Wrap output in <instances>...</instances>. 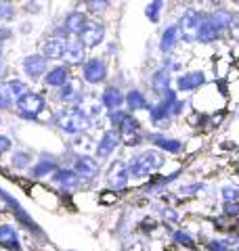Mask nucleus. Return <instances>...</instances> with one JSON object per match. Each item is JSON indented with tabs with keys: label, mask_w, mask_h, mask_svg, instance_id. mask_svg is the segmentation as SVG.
<instances>
[{
	"label": "nucleus",
	"mask_w": 239,
	"mask_h": 251,
	"mask_svg": "<svg viewBox=\"0 0 239 251\" xmlns=\"http://www.w3.org/2000/svg\"><path fill=\"white\" fill-rule=\"evenodd\" d=\"M15 115L28 124H49L53 122L55 107L51 103V97L46 90H34L26 92L23 97L15 100Z\"/></svg>",
	"instance_id": "nucleus-1"
},
{
	"label": "nucleus",
	"mask_w": 239,
	"mask_h": 251,
	"mask_svg": "<svg viewBox=\"0 0 239 251\" xmlns=\"http://www.w3.org/2000/svg\"><path fill=\"white\" fill-rule=\"evenodd\" d=\"M166 163H168L166 153H162L159 149H153V147H147V149L143 147L139 151L130 153V157H128L132 180H137V182H145V180H149L151 176L164 172Z\"/></svg>",
	"instance_id": "nucleus-2"
},
{
	"label": "nucleus",
	"mask_w": 239,
	"mask_h": 251,
	"mask_svg": "<svg viewBox=\"0 0 239 251\" xmlns=\"http://www.w3.org/2000/svg\"><path fill=\"white\" fill-rule=\"evenodd\" d=\"M51 126L65 138L84 134V132H92L90 122L86 120V115L78 107H55Z\"/></svg>",
	"instance_id": "nucleus-3"
},
{
	"label": "nucleus",
	"mask_w": 239,
	"mask_h": 251,
	"mask_svg": "<svg viewBox=\"0 0 239 251\" xmlns=\"http://www.w3.org/2000/svg\"><path fill=\"white\" fill-rule=\"evenodd\" d=\"M111 77V65L109 59L103 54H90L80 67V80L84 82L86 88H103Z\"/></svg>",
	"instance_id": "nucleus-4"
},
{
	"label": "nucleus",
	"mask_w": 239,
	"mask_h": 251,
	"mask_svg": "<svg viewBox=\"0 0 239 251\" xmlns=\"http://www.w3.org/2000/svg\"><path fill=\"white\" fill-rule=\"evenodd\" d=\"M67 163L65 166H71L76 170V174L80 176V180L84 182V186L89 188L92 184H97L103 178V170H105V163H101L94 155H74L67 149Z\"/></svg>",
	"instance_id": "nucleus-5"
},
{
	"label": "nucleus",
	"mask_w": 239,
	"mask_h": 251,
	"mask_svg": "<svg viewBox=\"0 0 239 251\" xmlns=\"http://www.w3.org/2000/svg\"><path fill=\"white\" fill-rule=\"evenodd\" d=\"M67 42H69L67 31L61 27V23H57V25H53L42 38H40L38 52L44 54V57L49 59L51 63H61L63 57H65Z\"/></svg>",
	"instance_id": "nucleus-6"
},
{
	"label": "nucleus",
	"mask_w": 239,
	"mask_h": 251,
	"mask_svg": "<svg viewBox=\"0 0 239 251\" xmlns=\"http://www.w3.org/2000/svg\"><path fill=\"white\" fill-rule=\"evenodd\" d=\"M103 180H105V186L109 191H116L120 195L128 191L132 184V172L128 166V159H126V157H116V159L105 163Z\"/></svg>",
	"instance_id": "nucleus-7"
},
{
	"label": "nucleus",
	"mask_w": 239,
	"mask_h": 251,
	"mask_svg": "<svg viewBox=\"0 0 239 251\" xmlns=\"http://www.w3.org/2000/svg\"><path fill=\"white\" fill-rule=\"evenodd\" d=\"M206 9H199L195 4H185L182 11L179 13V29H180V38L185 46H197V34L202 27Z\"/></svg>",
	"instance_id": "nucleus-8"
},
{
	"label": "nucleus",
	"mask_w": 239,
	"mask_h": 251,
	"mask_svg": "<svg viewBox=\"0 0 239 251\" xmlns=\"http://www.w3.org/2000/svg\"><path fill=\"white\" fill-rule=\"evenodd\" d=\"M185 172L187 168L182 166V168H177L174 172H168V174H164V172H159V174L155 176H151L149 180H145V182L141 184L139 188V193L143 195V197H164V195H168L170 193V188L174 184H179L180 182V178L185 176Z\"/></svg>",
	"instance_id": "nucleus-9"
},
{
	"label": "nucleus",
	"mask_w": 239,
	"mask_h": 251,
	"mask_svg": "<svg viewBox=\"0 0 239 251\" xmlns=\"http://www.w3.org/2000/svg\"><path fill=\"white\" fill-rule=\"evenodd\" d=\"M210 84V69L206 67H187L182 74L174 75V88L180 97H193L195 92Z\"/></svg>",
	"instance_id": "nucleus-10"
},
{
	"label": "nucleus",
	"mask_w": 239,
	"mask_h": 251,
	"mask_svg": "<svg viewBox=\"0 0 239 251\" xmlns=\"http://www.w3.org/2000/svg\"><path fill=\"white\" fill-rule=\"evenodd\" d=\"M145 140L149 147L159 149L166 155L172 157H182L187 153V140L179 138V136H170L168 132H159V130H147L145 132Z\"/></svg>",
	"instance_id": "nucleus-11"
},
{
	"label": "nucleus",
	"mask_w": 239,
	"mask_h": 251,
	"mask_svg": "<svg viewBox=\"0 0 239 251\" xmlns=\"http://www.w3.org/2000/svg\"><path fill=\"white\" fill-rule=\"evenodd\" d=\"M122 149V136L114 128H103L97 134V143H94V157L101 163H109L118 157V151Z\"/></svg>",
	"instance_id": "nucleus-12"
},
{
	"label": "nucleus",
	"mask_w": 239,
	"mask_h": 251,
	"mask_svg": "<svg viewBox=\"0 0 239 251\" xmlns=\"http://www.w3.org/2000/svg\"><path fill=\"white\" fill-rule=\"evenodd\" d=\"M80 111L86 115V120L90 122L92 126V132H101L105 128V115H107V109L103 107L99 94H94L92 90H86V94L80 99V103L76 105Z\"/></svg>",
	"instance_id": "nucleus-13"
},
{
	"label": "nucleus",
	"mask_w": 239,
	"mask_h": 251,
	"mask_svg": "<svg viewBox=\"0 0 239 251\" xmlns=\"http://www.w3.org/2000/svg\"><path fill=\"white\" fill-rule=\"evenodd\" d=\"M86 90L89 88L80 80V75H74L65 86H61L59 90L51 92L49 97H51L53 107H76L80 103V99L86 94Z\"/></svg>",
	"instance_id": "nucleus-14"
},
{
	"label": "nucleus",
	"mask_w": 239,
	"mask_h": 251,
	"mask_svg": "<svg viewBox=\"0 0 239 251\" xmlns=\"http://www.w3.org/2000/svg\"><path fill=\"white\" fill-rule=\"evenodd\" d=\"M51 65L53 63L46 59L44 54H40L38 50L26 54V57H21V61H19L21 75L26 77L30 84H42V77L46 75V72H49Z\"/></svg>",
	"instance_id": "nucleus-15"
},
{
	"label": "nucleus",
	"mask_w": 239,
	"mask_h": 251,
	"mask_svg": "<svg viewBox=\"0 0 239 251\" xmlns=\"http://www.w3.org/2000/svg\"><path fill=\"white\" fill-rule=\"evenodd\" d=\"M49 184L59 195H76V193L82 191V188H86L84 182L80 180V176L76 174V170L71 166H65V163H63V166L51 176Z\"/></svg>",
	"instance_id": "nucleus-16"
},
{
	"label": "nucleus",
	"mask_w": 239,
	"mask_h": 251,
	"mask_svg": "<svg viewBox=\"0 0 239 251\" xmlns=\"http://www.w3.org/2000/svg\"><path fill=\"white\" fill-rule=\"evenodd\" d=\"M63 166V159L61 155H55V153H40L36 155V161L31 170L28 172V178L34 180V182H49L51 176Z\"/></svg>",
	"instance_id": "nucleus-17"
},
{
	"label": "nucleus",
	"mask_w": 239,
	"mask_h": 251,
	"mask_svg": "<svg viewBox=\"0 0 239 251\" xmlns=\"http://www.w3.org/2000/svg\"><path fill=\"white\" fill-rule=\"evenodd\" d=\"M180 46H182V38H180L179 23L177 21L166 23V25L162 27V31H159V36H157V44H155L157 52L162 54V57H168V54L179 52Z\"/></svg>",
	"instance_id": "nucleus-18"
},
{
	"label": "nucleus",
	"mask_w": 239,
	"mask_h": 251,
	"mask_svg": "<svg viewBox=\"0 0 239 251\" xmlns=\"http://www.w3.org/2000/svg\"><path fill=\"white\" fill-rule=\"evenodd\" d=\"M80 40L84 42V46L89 49V52L99 50L101 46L107 42V25L103 23V19H99V17H90L89 25L84 27L82 36H80Z\"/></svg>",
	"instance_id": "nucleus-19"
},
{
	"label": "nucleus",
	"mask_w": 239,
	"mask_h": 251,
	"mask_svg": "<svg viewBox=\"0 0 239 251\" xmlns=\"http://www.w3.org/2000/svg\"><path fill=\"white\" fill-rule=\"evenodd\" d=\"M147 120H149L151 130H159V132H168L174 126V122H177L170 113V107L162 99H153V103H151L147 111Z\"/></svg>",
	"instance_id": "nucleus-20"
},
{
	"label": "nucleus",
	"mask_w": 239,
	"mask_h": 251,
	"mask_svg": "<svg viewBox=\"0 0 239 251\" xmlns=\"http://www.w3.org/2000/svg\"><path fill=\"white\" fill-rule=\"evenodd\" d=\"M170 88H174V75L159 63V65H155L147 75V90L151 92L153 99H159Z\"/></svg>",
	"instance_id": "nucleus-21"
},
{
	"label": "nucleus",
	"mask_w": 239,
	"mask_h": 251,
	"mask_svg": "<svg viewBox=\"0 0 239 251\" xmlns=\"http://www.w3.org/2000/svg\"><path fill=\"white\" fill-rule=\"evenodd\" d=\"M71 77H74V69L67 67L65 63H53V65L49 67V72H46V75L42 77V90L46 92H55L59 90L61 86H65Z\"/></svg>",
	"instance_id": "nucleus-22"
},
{
	"label": "nucleus",
	"mask_w": 239,
	"mask_h": 251,
	"mask_svg": "<svg viewBox=\"0 0 239 251\" xmlns=\"http://www.w3.org/2000/svg\"><path fill=\"white\" fill-rule=\"evenodd\" d=\"M89 21H90V15L84 9H71L63 15V19L59 23H61V27L67 31L69 38H80L84 27L89 25Z\"/></svg>",
	"instance_id": "nucleus-23"
},
{
	"label": "nucleus",
	"mask_w": 239,
	"mask_h": 251,
	"mask_svg": "<svg viewBox=\"0 0 239 251\" xmlns=\"http://www.w3.org/2000/svg\"><path fill=\"white\" fill-rule=\"evenodd\" d=\"M153 99L149 97V92H145L139 86H132V88H126V100H124V109H128L130 113L139 115V113H147Z\"/></svg>",
	"instance_id": "nucleus-24"
},
{
	"label": "nucleus",
	"mask_w": 239,
	"mask_h": 251,
	"mask_svg": "<svg viewBox=\"0 0 239 251\" xmlns=\"http://www.w3.org/2000/svg\"><path fill=\"white\" fill-rule=\"evenodd\" d=\"M99 99L107 111H116V109H124L126 90L116 82H107L99 92Z\"/></svg>",
	"instance_id": "nucleus-25"
},
{
	"label": "nucleus",
	"mask_w": 239,
	"mask_h": 251,
	"mask_svg": "<svg viewBox=\"0 0 239 251\" xmlns=\"http://www.w3.org/2000/svg\"><path fill=\"white\" fill-rule=\"evenodd\" d=\"M166 234H168V243H172L179 249H193L202 243V239L195 237L185 226H166Z\"/></svg>",
	"instance_id": "nucleus-26"
},
{
	"label": "nucleus",
	"mask_w": 239,
	"mask_h": 251,
	"mask_svg": "<svg viewBox=\"0 0 239 251\" xmlns=\"http://www.w3.org/2000/svg\"><path fill=\"white\" fill-rule=\"evenodd\" d=\"M89 57H90V52L84 46V42L80 40V38H69L67 49H65V57H63L61 63H65V65L71 69H80Z\"/></svg>",
	"instance_id": "nucleus-27"
},
{
	"label": "nucleus",
	"mask_w": 239,
	"mask_h": 251,
	"mask_svg": "<svg viewBox=\"0 0 239 251\" xmlns=\"http://www.w3.org/2000/svg\"><path fill=\"white\" fill-rule=\"evenodd\" d=\"M210 182L206 180H191V182H182L177 184L172 191V201H182V199H193V197H202L204 193L210 191Z\"/></svg>",
	"instance_id": "nucleus-28"
},
{
	"label": "nucleus",
	"mask_w": 239,
	"mask_h": 251,
	"mask_svg": "<svg viewBox=\"0 0 239 251\" xmlns=\"http://www.w3.org/2000/svg\"><path fill=\"white\" fill-rule=\"evenodd\" d=\"M155 216L162 224L166 226H182L185 222V211H182L179 205L168 201H157V209H155Z\"/></svg>",
	"instance_id": "nucleus-29"
},
{
	"label": "nucleus",
	"mask_w": 239,
	"mask_h": 251,
	"mask_svg": "<svg viewBox=\"0 0 239 251\" xmlns=\"http://www.w3.org/2000/svg\"><path fill=\"white\" fill-rule=\"evenodd\" d=\"M227 38V34L214 25L212 19L208 17V9H206V15H204V21H202V27H199V34H197V46H214L222 42Z\"/></svg>",
	"instance_id": "nucleus-30"
},
{
	"label": "nucleus",
	"mask_w": 239,
	"mask_h": 251,
	"mask_svg": "<svg viewBox=\"0 0 239 251\" xmlns=\"http://www.w3.org/2000/svg\"><path fill=\"white\" fill-rule=\"evenodd\" d=\"M208 17L212 19V23L216 25L222 34H227L229 38V29L233 25V19H235V9H229V4H214L212 9H208Z\"/></svg>",
	"instance_id": "nucleus-31"
},
{
	"label": "nucleus",
	"mask_w": 239,
	"mask_h": 251,
	"mask_svg": "<svg viewBox=\"0 0 239 251\" xmlns=\"http://www.w3.org/2000/svg\"><path fill=\"white\" fill-rule=\"evenodd\" d=\"M0 249L4 251H23L21 234L17 230V226L11 222L0 224Z\"/></svg>",
	"instance_id": "nucleus-32"
},
{
	"label": "nucleus",
	"mask_w": 239,
	"mask_h": 251,
	"mask_svg": "<svg viewBox=\"0 0 239 251\" xmlns=\"http://www.w3.org/2000/svg\"><path fill=\"white\" fill-rule=\"evenodd\" d=\"M94 143H97L94 132H84V134L71 136L67 140V149L74 155H92L94 153Z\"/></svg>",
	"instance_id": "nucleus-33"
},
{
	"label": "nucleus",
	"mask_w": 239,
	"mask_h": 251,
	"mask_svg": "<svg viewBox=\"0 0 239 251\" xmlns=\"http://www.w3.org/2000/svg\"><path fill=\"white\" fill-rule=\"evenodd\" d=\"M36 161V155L30 151V149H17L13 151L9 157V168L13 172H19V174H28Z\"/></svg>",
	"instance_id": "nucleus-34"
},
{
	"label": "nucleus",
	"mask_w": 239,
	"mask_h": 251,
	"mask_svg": "<svg viewBox=\"0 0 239 251\" xmlns=\"http://www.w3.org/2000/svg\"><path fill=\"white\" fill-rule=\"evenodd\" d=\"M118 132H120V136L122 138H128V136L145 134V126H143V122L134 113H128L126 115V120L122 122V126L118 128Z\"/></svg>",
	"instance_id": "nucleus-35"
},
{
	"label": "nucleus",
	"mask_w": 239,
	"mask_h": 251,
	"mask_svg": "<svg viewBox=\"0 0 239 251\" xmlns=\"http://www.w3.org/2000/svg\"><path fill=\"white\" fill-rule=\"evenodd\" d=\"M164 13H166V0H149L145 4V17L149 23H153V25L162 23Z\"/></svg>",
	"instance_id": "nucleus-36"
},
{
	"label": "nucleus",
	"mask_w": 239,
	"mask_h": 251,
	"mask_svg": "<svg viewBox=\"0 0 239 251\" xmlns=\"http://www.w3.org/2000/svg\"><path fill=\"white\" fill-rule=\"evenodd\" d=\"M82 2V9L90 15V17H103L109 9H111V2L114 0H80Z\"/></svg>",
	"instance_id": "nucleus-37"
},
{
	"label": "nucleus",
	"mask_w": 239,
	"mask_h": 251,
	"mask_svg": "<svg viewBox=\"0 0 239 251\" xmlns=\"http://www.w3.org/2000/svg\"><path fill=\"white\" fill-rule=\"evenodd\" d=\"M187 61L189 59H182L179 52H174V54H168V57H162V65L168 69L172 75H179L187 69Z\"/></svg>",
	"instance_id": "nucleus-38"
},
{
	"label": "nucleus",
	"mask_w": 239,
	"mask_h": 251,
	"mask_svg": "<svg viewBox=\"0 0 239 251\" xmlns=\"http://www.w3.org/2000/svg\"><path fill=\"white\" fill-rule=\"evenodd\" d=\"M4 82H6V88H9L11 97L15 100H17L19 97H23L26 92L31 90V86H30V82L26 80V77H11V80H4Z\"/></svg>",
	"instance_id": "nucleus-39"
},
{
	"label": "nucleus",
	"mask_w": 239,
	"mask_h": 251,
	"mask_svg": "<svg viewBox=\"0 0 239 251\" xmlns=\"http://www.w3.org/2000/svg\"><path fill=\"white\" fill-rule=\"evenodd\" d=\"M218 199L220 203L239 201V182H222L218 186Z\"/></svg>",
	"instance_id": "nucleus-40"
},
{
	"label": "nucleus",
	"mask_w": 239,
	"mask_h": 251,
	"mask_svg": "<svg viewBox=\"0 0 239 251\" xmlns=\"http://www.w3.org/2000/svg\"><path fill=\"white\" fill-rule=\"evenodd\" d=\"M128 113H130L128 109H116V111H107V115H105V128L118 130L120 126H122V122L126 120V115H128Z\"/></svg>",
	"instance_id": "nucleus-41"
},
{
	"label": "nucleus",
	"mask_w": 239,
	"mask_h": 251,
	"mask_svg": "<svg viewBox=\"0 0 239 251\" xmlns=\"http://www.w3.org/2000/svg\"><path fill=\"white\" fill-rule=\"evenodd\" d=\"M17 19V6L9 0H0V23H11Z\"/></svg>",
	"instance_id": "nucleus-42"
},
{
	"label": "nucleus",
	"mask_w": 239,
	"mask_h": 251,
	"mask_svg": "<svg viewBox=\"0 0 239 251\" xmlns=\"http://www.w3.org/2000/svg\"><path fill=\"white\" fill-rule=\"evenodd\" d=\"M202 243H204L206 251H233L225 241H222V237H218V234H214V237H206V239H202Z\"/></svg>",
	"instance_id": "nucleus-43"
},
{
	"label": "nucleus",
	"mask_w": 239,
	"mask_h": 251,
	"mask_svg": "<svg viewBox=\"0 0 239 251\" xmlns=\"http://www.w3.org/2000/svg\"><path fill=\"white\" fill-rule=\"evenodd\" d=\"M218 214L225 216L231 222H237L239 220V201H229V203H220Z\"/></svg>",
	"instance_id": "nucleus-44"
},
{
	"label": "nucleus",
	"mask_w": 239,
	"mask_h": 251,
	"mask_svg": "<svg viewBox=\"0 0 239 251\" xmlns=\"http://www.w3.org/2000/svg\"><path fill=\"white\" fill-rule=\"evenodd\" d=\"M11 109H15V99L6 88V82L0 80V111H11Z\"/></svg>",
	"instance_id": "nucleus-45"
},
{
	"label": "nucleus",
	"mask_w": 239,
	"mask_h": 251,
	"mask_svg": "<svg viewBox=\"0 0 239 251\" xmlns=\"http://www.w3.org/2000/svg\"><path fill=\"white\" fill-rule=\"evenodd\" d=\"M13 138L11 136H6V134H0V157L6 155V153H11L13 151Z\"/></svg>",
	"instance_id": "nucleus-46"
},
{
	"label": "nucleus",
	"mask_w": 239,
	"mask_h": 251,
	"mask_svg": "<svg viewBox=\"0 0 239 251\" xmlns=\"http://www.w3.org/2000/svg\"><path fill=\"white\" fill-rule=\"evenodd\" d=\"M229 38L233 42H239V11H235V19H233V25L229 29Z\"/></svg>",
	"instance_id": "nucleus-47"
},
{
	"label": "nucleus",
	"mask_w": 239,
	"mask_h": 251,
	"mask_svg": "<svg viewBox=\"0 0 239 251\" xmlns=\"http://www.w3.org/2000/svg\"><path fill=\"white\" fill-rule=\"evenodd\" d=\"M103 46H105V54H103V57H111V59H114L116 54H118V42L116 40H109V42H105Z\"/></svg>",
	"instance_id": "nucleus-48"
},
{
	"label": "nucleus",
	"mask_w": 239,
	"mask_h": 251,
	"mask_svg": "<svg viewBox=\"0 0 239 251\" xmlns=\"http://www.w3.org/2000/svg\"><path fill=\"white\" fill-rule=\"evenodd\" d=\"M19 31H21L23 36H26V34H31V31H34V23H31V21H23L21 25H19Z\"/></svg>",
	"instance_id": "nucleus-49"
},
{
	"label": "nucleus",
	"mask_w": 239,
	"mask_h": 251,
	"mask_svg": "<svg viewBox=\"0 0 239 251\" xmlns=\"http://www.w3.org/2000/svg\"><path fill=\"white\" fill-rule=\"evenodd\" d=\"M222 4H233V6H239V0H220Z\"/></svg>",
	"instance_id": "nucleus-50"
},
{
	"label": "nucleus",
	"mask_w": 239,
	"mask_h": 251,
	"mask_svg": "<svg viewBox=\"0 0 239 251\" xmlns=\"http://www.w3.org/2000/svg\"><path fill=\"white\" fill-rule=\"evenodd\" d=\"M235 180H237V182H239V159L235 161Z\"/></svg>",
	"instance_id": "nucleus-51"
},
{
	"label": "nucleus",
	"mask_w": 239,
	"mask_h": 251,
	"mask_svg": "<svg viewBox=\"0 0 239 251\" xmlns=\"http://www.w3.org/2000/svg\"><path fill=\"white\" fill-rule=\"evenodd\" d=\"M2 72H4V61H2V57H0V77H2Z\"/></svg>",
	"instance_id": "nucleus-52"
},
{
	"label": "nucleus",
	"mask_w": 239,
	"mask_h": 251,
	"mask_svg": "<svg viewBox=\"0 0 239 251\" xmlns=\"http://www.w3.org/2000/svg\"><path fill=\"white\" fill-rule=\"evenodd\" d=\"M2 52H4V42L0 40V57H2Z\"/></svg>",
	"instance_id": "nucleus-53"
},
{
	"label": "nucleus",
	"mask_w": 239,
	"mask_h": 251,
	"mask_svg": "<svg viewBox=\"0 0 239 251\" xmlns=\"http://www.w3.org/2000/svg\"><path fill=\"white\" fill-rule=\"evenodd\" d=\"M189 251H206V249H204V247H199V245H197V247H193V249H189Z\"/></svg>",
	"instance_id": "nucleus-54"
},
{
	"label": "nucleus",
	"mask_w": 239,
	"mask_h": 251,
	"mask_svg": "<svg viewBox=\"0 0 239 251\" xmlns=\"http://www.w3.org/2000/svg\"><path fill=\"white\" fill-rule=\"evenodd\" d=\"M4 124V120H2V115H0V126H2Z\"/></svg>",
	"instance_id": "nucleus-55"
},
{
	"label": "nucleus",
	"mask_w": 239,
	"mask_h": 251,
	"mask_svg": "<svg viewBox=\"0 0 239 251\" xmlns=\"http://www.w3.org/2000/svg\"><path fill=\"white\" fill-rule=\"evenodd\" d=\"M233 251H239V245H237V247H235V249H233Z\"/></svg>",
	"instance_id": "nucleus-56"
},
{
	"label": "nucleus",
	"mask_w": 239,
	"mask_h": 251,
	"mask_svg": "<svg viewBox=\"0 0 239 251\" xmlns=\"http://www.w3.org/2000/svg\"><path fill=\"white\" fill-rule=\"evenodd\" d=\"M237 230H239V220H237Z\"/></svg>",
	"instance_id": "nucleus-57"
},
{
	"label": "nucleus",
	"mask_w": 239,
	"mask_h": 251,
	"mask_svg": "<svg viewBox=\"0 0 239 251\" xmlns=\"http://www.w3.org/2000/svg\"><path fill=\"white\" fill-rule=\"evenodd\" d=\"M65 251H76V249H65Z\"/></svg>",
	"instance_id": "nucleus-58"
},
{
	"label": "nucleus",
	"mask_w": 239,
	"mask_h": 251,
	"mask_svg": "<svg viewBox=\"0 0 239 251\" xmlns=\"http://www.w3.org/2000/svg\"><path fill=\"white\" fill-rule=\"evenodd\" d=\"M9 2H15V0H9Z\"/></svg>",
	"instance_id": "nucleus-59"
},
{
	"label": "nucleus",
	"mask_w": 239,
	"mask_h": 251,
	"mask_svg": "<svg viewBox=\"0 0 239 251\" xmlns=\"http://www.w3.org/2000/svg\"><path fill=\"white\" fill-rule=\"evenodd\" d=\"M237 11H239V9H237Z\"/></svg>",
	"instance_id": "nucleus-60"
}]
</instances>
